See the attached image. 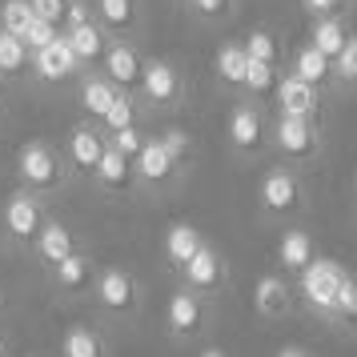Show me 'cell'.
<instances>
[{
  "mask_svg": "<svg viewBox=\"0 0 357 357\" xmlns=\"http://www.w3.org/2000/svg\"><path fill=\"white\" fill-rule=\"evenodd\" d=\"M100 121H105V125H109V129H125V125H132V100L125 97V93H116V100L113 105H109V109H105V116H100Z\"/></svg>",
  "mask_w": 357,
  "mask_h": 357,
  "instance_id": "d6a6232c",
  "label": "cell"
},
{
  "mask_svg": "<svg viewBox=\"0 0 357 357\" xmlns=\"http://www.w3.org/2000/svg\"><path fill=\"white\" fill-rule=\"evenodd\" d=\"M277 357H309V354H305V349H297V345H285Z\"/></svg>",
  "mask_w": 357,
  "mask_h": 357,
  "instance_id": "7bdbcfd3",
  "label": "cell"
},
{
  "mask_svg": "<svg viewBox=\"0 0 357 357\" xmlns=\"http://www.w3.org/2000/svg\"><path fill=\"white\" fill-rule=\"evenodd\" d=\"M277 261L285 269H297L301 273L309 261H313V237H309L305 229H285L281 241H277Z\"/></svg>",
  "mask_w": 357,
  "mask_h": 357,
  "instance_id": "e0dca14e",
  "label": "cell"
},
{
  "mask_svg": "<svg viewBox=\"0 0 357 357\" xmlns=\"http://www.w3.org/2000/svg\"><path fill=\"white\" fill-rule=\"evenodd\" d=\"M273 141L285 157H309L317 149V132L305 116H281L273 125Z\"/></svg>",
  "mask_w": 357,
  "mask_h": 357,
  "instance_id": "8992f818",
  "label": "cell"
},
{
  "mask_svg": "<svg viewBox=\"0 0 357 357\" xmlns=\"http://www.w3.org/2000/svg\"><path fill=\"white\" fill-rule=\"evenodd\" d=\"M229 141L241 153H253L265 141V125H261L257 109H233V116H229Z\"/></svg>",
  "mask_w": 357,
  "mask_h": 357,
  "instance_id": "2e32d148",
  "label": "cell"
},
{
  "mask_svg": "<svg viewBox=\"0 0 357 357\" xmlns=\"http://www.w3.org/2000/svg\"><path fill=\"white\" fill-rule=\"evenodd\" d=\"M201 357H225V354H221V349H205Z\"/></svg>",
  "mask_w": 357,
  "mask_h": 357,
  "instance_id": "ee69618b",
  "label": "cell"
},
{
  "mask_svg": "<svg viewBox=\"0 0 357 357\" xmlns=\"http://www.w3.org/2000/svg\"><path fill=\"white\" fill-rule=\"evenodd\" d=\"M33 8H29V0H4L0 4V29L13 36H24V29L33 24Z\"/></svg>",
  "mask_w": 357,
  "mask_h": 357,
  "instance_id": "f1b7e54d",
  "label": "cell"
},
{
  "mask_svg": "<svg viewBox=\"0 0 357 357\" xmlns=\"http://www.w3.org/2000/svg\"><path fill=\"white\" fill-rule=\"evenodd\" d=\"M261 205H265V213L297 209V205H301V185H297V177L285 173V169L265 173V181H261Z\"/></svg>",
  "mask_w": 357,
  "mask_h": 357,
  "instance_id": "277c9868",
  "label": "cell"
},
{
  "mask_svg": "<svg viewBox=\"0 0 357 357\" xmlns=\"http://www.w3.org/2000/svg\"><path fill=\"white\" fill-rule=\"evenodd\" d=\"M29 8H33V17L36 20H45V24H61L65 20V8H68V0H29Z\"/></svg>",
  "mask_w": 357,
  "mask_h": 357,
  "instance_id": "836d02e7",
  "label": "cell"
},
{
  "mask_svg": "<svg viewBox=\"0 0 357 357\" xmlns=\"http://www.w3.org/2000/svg\"><path fill=\"white\" fill-rule=\"evenodd\" d=\"M345 40H349V33H345V24L333 17H321L317 24H313V49L321 52V56H337L341 49H345Z\"/></svg>",
  "mask_w": 357,
  "mask_h": 357,
  "instance_id": "cb8c5ba5",
  "label": "cell"
},
{
  "mask_svg": "<svg viewBox=\"0 0 357 357\" xmlns=\"http://www.w3.org/2000/svg\"><path fill=\"white\" fill-rule=\"evenodd\" d=\"M309 8H313V13H333V8H337L341 0H305Z\"/></svg>",
  "mask_w": 357,
  "mask_h": 357,
  "instance_id": "b9f144b4",
  "label": "cell"
},
{
  "mask_svg": "<svg viewBox=\"0 0 357 357\" xmlns=\"http://www.w3.org/2000/svg\"><path fill=\"white\" fill-rule=\"evenodd\" d=\"M241 49H245L249 61H265V65H273L277 61V40H273V33H265V29L249 33V40H245Z\"/></svg>",
  "mask_w": 357,
  "mask_h": 357,
  "instance_id": "4dcf8cb0",
  "label": "cell"
},
{
  "mask_svg": "<svg viewBox=\"0 0 357 357\" xmlns=\"http://www.w3.org/2000/svg\"><path fill=\"white\" fill-rule=\"evenodd\" d=\"M354 189H357V177H354Z\"/></svg>",
  "mask_w": 357,
  "mask_h": 357,
  "instance_id": "f6af8a7d",
  "label": "cell"
},
{
  "mask_svg": "<svg viewBox=\"0 0 357 357\" xmlns=\"http://www.w3.org/2000/svg\"><path fill=\"white\" fill-rule=\"evenodd\" d=\"M201 317H205V309H201V297L193 289H181L169 297V309H165V325L173 329V333H193L201 329Z\"/></svg>",
  "mask_w": 357,
  "mask_h": 357,
  "instance_id": "30bf717a",
  "label": "cell"
},
{
  "mask_svg": "<svg viewBox=\"0 0 357 357\" xmlns=\"http://www.w3.org/2000/svg\"><path fill=\"white\" fill-rule=\"evenodd\" d=\"M329 73H333V61H329V56H321L313 45H305V49L293 52V77H297V81L321 84V81H329Z\"/></svg>",
  "mask_w": 357,
  "mask_h": 357,
  "instance_id": "44dd1931",
  "label": "cell"
},
{
  "mask_svg": "<svg viewBox=\"0 0 357 357\" xmlns=\"http://www.w3.org/2000/svg\"><path fill=\"white\" fill-rule=\"evenodd\" d=\"M97 13H100V24L113 29V33H129L137 24V4L132 0H97Z\"/></svg>",
  "mask_w": 357,
  "mask_h": 357,
  "instance_id": "d4e9b609",
  "label": "cell"
},
{
  "mask_svg": "<svg viewBox=\"0 0 357 357\" xmlns=\"http://www.w3.org/2000/svg\"><path fill=\"white\" fill-rule=\"evenodd\" d=\"M177 68L165 65V61H149V65H141V93H145L153 105H173L177 100Z\"/></svg>",
  "mask_w": 357,
  "mask_h": 357,
  "instance_id": "ba28073f",
  "label": "cell"
},
{
  "mask_svg": "<svg viewBox=\"0 0 357 357\" xmlns=\"http://www.w3.org/2000/svg\"><path fill=\"white\" fill-rule=\"evenodd\" d=\"M61 354L65 357H105V341L97 337V329L73 325L65 337H61Z\"/></svg>",
  "mask_w": 357,
  "mask_h": 357,
  "instance_id": "7402d4cb",
  "label": "cell"
},
{
  "mask_svg": "<svg viewBox=\"0 0 357 357\" xmlns=\"http://www.w3.org/2000/svg\"><path fill=\"white\" fill-rule=\"evenodd\" d=\"M225 4H229V0H193V8L201 13V17H221V13H225Z\"/></svg>",
  "mask_w": 357,
  "mask_h": 357,
  "instance_id": "ab89813d",
  "label": "cell"
},
{
  "mask_svg": "<svg viewBox=\"0 0 357 357\" xmlns=\"http://www.w3.org/2000/svg\"><path fill=\"white\" fill-rule=\"evenodd\" d=\"M17 173L24 185L33 189H56L61 185V165H56V153L40 141H29V145L17 153Z\"/></svg>",
  "mask_w": 357,
  "mask_h": 357,
  "instance_id": "7a4b0ae2",
  "label": "cell"
},
{
  "mask_svg": "<svg viewBox=\"0 0 357 357\" xmlns=\"http://www.w3.org/2000/svg\"><path fill=\"white\" fill-rule=\"evenodd\" d=\"M65 20H68V29H73V24H84V20H89V8H84V4H77V0H73V4H68V8H65Z\"/></svg>",
  "mask_w": 357,
  "mask_h": 357,
  "instance_id": "60d3db41",
  "label": "cell"
},
{
  "mask_svg": "<svg viewBox=\"0 0 357 357\" xmlns=\"http://www.w3.org/2000/svg\"><path fill=\"white\" fill-rule=\"evenodd\" d=\"M52 36H56V29H52V24H45V20H33V24L24 29V36H20V40H24V49L36 52V49H45Z\"/></svg>",
  "mask_w": 357,
  "mask_h": 357,
  "instance_id": "8d00e7d4",
  "label": "cell"
},
{
  "mask_svg": "<svg viewBox=\"0 0 357 357\" xmlns=\"http://www.w3.org/2000/svg\"><path fill=\"white\" fill-rule=\"evenodd\" d=\"M36 73H40V81H49V84L68 81L77 73V56H73L65 36H52L45 49H36Z\"/></svg>",
  "mask_w": 357,
  "mask_h": 357,
  "instance_id": "52a82bcc",
  "label": "cell"
},
{
  "mask_svg": "<svg viewBox=\"0 0 357 357\" xmlns=\"http://www.w3.org/2000/svg\"><path fill=\"white\" fill-rule=\"evenodd\" d=\"M333 68H337L341 81H357V36H349V40H345V49L333 56Z\"/></svg>",
  "mask_w": 357,
  "mask_h": 357,
  "instance_id": "e575fe53",
  "label": "cell"
},
{
  "mask_svg": "<svg viewBox=\"0 0 357 357\" xmlns=\"http://www.w3.org/2000/svg\"><path fill=\"white\" fill-rule=\"evenodd\" d=\"M36 253H40V261H49V265L65 261L68 253H77V249H73V233H68L65 225H56V221L40 225L36 229Z\"/></svg>",
  "mask_w": 357,
  "mask_h": 357,
  "instance_id": "d6986e66",
  "label": "cell"
},
{
  "mask_svg": "<svg viewBox=\"0 0 357 357\" xmlns=\"http://www.w3.org/2000/svg\"><path fill=\"white\" fill-rule=\"evenodd\" d=\"M341 281H345V269H341L337 261L313 257L305 269H301V297H305V305H313L317 313H333Z\"/></svg>",
  "mask_w": 357,
  "mask_h": 357,
  "instance_id": "6da1fadb",
  "label": "cell"
},
{
  "mask_svg": "<svg viewBox=\"0 0 357 357\" xmlns=\"http://www.w3.org/2000/svg\"><path fill=\"white\" fill-rule=\"evenodd\" d=\"M253 309L261 317H281L289 309V285L281 277H257L253 281Z\"/></svg>",
  "mask_w": 357,
  "mask_h": 357,
  "instance_id": "9a60e30c",
  "label": "cell"
},
{
  "mask_svg": "<svg viewBox=\"0 0 357 357\" xmlns=\"http://www.w3.org/2000/svg\"><path fill=\"white\" fill-rule=\"evenodd\" d=\"M113 100H116V84H113V81H105V77H97V81H84V89H81L84 113L105 116V109H109Z\"/></svg>",
  "mask_w": 357,
  "mask_h": 357,
  "instance_id": "484cf974",
  "label": "cell"
},
{
  "mask_svg": "<svg viewBox=\"0 0 357 357\" xmlns=\"http://www.w3.org/2000/svg\"><path fill=\"white\" fill-rule=\"evenodd\" d=\"M197 249H201V233L193 225H169V233H165V253H169L173 265H185Z\"/></svg>",
  "mask_w": 357,
  "mask_h": 357,
  "instance_id": "603a6c76",
  "label": "cell"
},
{
  "mask_svg": "<svg viewBox=\"0 0 357 357\" xmlns=\"http://www.w3.org/2000/svg\"><path fill=\"white\" fill-rule=\"evenodd\" d=\"M65 40H68V49H73V56H77V65H93V61L105 56V29H97L93 20L73 24Z\"/></svg>",
  "mask_w": 357,
  "mask_h": 357,
  "instance_id": "5bb4252c",
  "label": "cell"
},
{
  "mask_svg": "<svg viewBox=\"0 0 357 357\" xmlns=\"http://www.w3.org/2000/svg\"><path fill=\"white\" fill-rule=\"evenodd\" d=\"M185 269V281H189V289H201V293H213L225 285V265H221V257L213 253L209 245H201L193 257L181 265Z\"/></svg>",
  "mask_w": 357,
  "mask_h": 357,
  "instance_id": "5b68a950",
  "label": "cell"
},
{
  "mask_svg": "<svg viewBox=\"0 0 357 357\" xmlns=\"http://www.w3.org/2000/svg\"><path fill=\"white\" fill-rule=\"evenodd\" d=\"M333 313H341V317H357V281L349 273H345V281H341V289H337Z\"/></svg>",
  "mask_w": 357,
  "mask_h": 357,
  "instance_id": "d590c367",
  "label": "cell"
},
{
  "mask_svg": "<svg viewBox=\"0 0 357 357\" xmlns=\"http://www.w3.org/2000/svg\"><path fill=\"white\" fill-rule=\"evenodd\" d=\"M113 149H116V153H125V157H137V149H141V132H137V125L116 129L113 132Z\"/></svg>",
  "mask_w": 357,
  "mask_h": 357,
  "instance_id": "74e56055",
  "label": "cell"
},
{
  "mask_svg": "<svg viewBox=\"0 0 357 357\" xmlns=\"http://www.w3.org/2000/svg\"><path fill=\"white\" fill-rule=\"evenodd\" d=\"M245 68H249V56H245L241 45H225V49L217 52V77L225 84H241Z\"/></svg>",
  "mask_w": 357,
  "mask_h": 357,
  "instance_id": "83f0119b",
  "label": "cell"
},
{
  "mask_svg": "<svg viewBox=\"0 0 357 357\" xmlns=\"http://www.w3.org/2000/svg\"><path fill=\"white\" fill-rule=\"evenodd\" d=\"M105 81H113L116 89H129L141 81V56L129 45H113L105 52Z\"/></svg>",
  "mask_w": 357,
  "mask_h": 357,
  "instance_id": "4fadbf2b",
  "label": "cell"
},
{
  "mask_svg": "<svg viewBox=\"0 0 357 357\" xmlns=\"http://www.w3.org/2000/svg\"><path fill=\"white\" fill-rule=\"evenodd\" d=\"M52 269H56V281H61L65 289H84V285H89V273H93L89 261H84L81 253H68V257L56 261Z\"/></svg>",
  "mask_w": 357,
  "mask_h": 357,
  "instance_id": "f546056e",
  "label": "cell"
},
{
  "mask_svg": "<svg viewBox=\"0 0 357 357\" xmlns=\"http://www.w3.org/2000/svg\"><path fill=\"white\" fill-rule=\"evenodd\" d=\"M241 89H249V93H265V89H273V65H265V61H249Z\"/></svg>",
  "mask_w": 357,
  "mask_h": 357,
  "instance_id": "1f68e13d",
  "label": "cell"
},
{
  "mask_svg": "<svg viewBox=\"0 0 357 357\" xmlns=\"http://www.w3.org/2000/svg\"><path fill=\"white\" fill-rule=\"evenodd\" d=\"M24 65H29L24 40L0 29V73H4V77H17V73H24Z\"/></svg>",
  "mask_w": 357,
  "mask_h": 357,
  "instance_id": "4316f807",
  "label": "cell"
},
{
  "mask_svg": "<svg viewBox=\"0 0 357 357\" xmlns=\"http://www.w3.org/2000/svg\"><path fill=\"white\" fill-rule=\"evenodd\" d=\"M4 225H8V233H13L17 241L36 237V229H40V205H36V197H29V193L8 197V205H4Z\"/></svg>",
  "mask_w": 357,
  "mask_h": 357,
  "instance_id": "9c48e42d",
  "label": "cell"
},
{
  "mask_svg": "<svg viewBox=\"0 0 357 357\" xmlns=\"http://www.w3.org/2000/svg\"><path fill=\"white\" fill-rule=\"evenodd\" d=\"M161 149L169 153V157H173V161H181V157L189 153V137H185L181 129H169V132L161 137Z\"/></svg>",
  "mask_w": 357,
  "mask_h": 357,
  "instance_id": "f35d334b",
  "label": "cell"
},
{
  "mask_svg": "<svg viewBox=\"0 0 357 357\" xmlns=\"http://www.w3.org/2000/svg\"><path fill=\"white\" fill-rule=\"evenodd\" d=\"M277 100H281V116H313L317 109V84H305L297 81V77H285V81L277 84Z\"/></svg>",
  "mask_w": 357,
  "mask_h": 357,
  "instance_id": "8fae6325",
  "label": "cell"
},
{
  "mask_svg": "<svg viewBox=\"0 0 357 357\" xmlns=\"http://www.w3.org/2000/svg\"><path fill=\"white\" fill-rule=\"evenodd\" d=\"M100 153H105L100 132H93V129H73V137H68V157H73V165H77L81 173H93V169H97Z\"/></svg>",
  "mask_w": 357,
  "mask_h": 357,
  "instance_id": "ffe728a7",
  "label": "cell"
},
{
  "mask_svg": "<svg viewBox=\"0 0 357 357\" xmlns=\"http://www.w3.org/2000/svg\"><path fill=\"white\" fill-rule=\"evenodd\" d=\"M132 173L145 181V185H161V181H169V173H173V157L161 149V141H141V149H137V157H132Z\"/></svg>",
  "mask_w": 357,
  "mask_h": 357,
  "instance_id": "7c38bea8",
  "label": "cell"
},
{
  "mask_svg": "<svg viewBox=\"0 0 357 357\" xmlns=\"http://www.w3.org/2000/svg\"><path fill=\"white\" fill-rule=\"evenodd\" d=\"M93 173L100 177L105 189H116V193H121V189H129L132 185V157H125V153H116V149L109 145L105 153H100V161H97Z\"/></svg>",
  "mask_w": 357,
  "mask_h": 357,
  "instance_id": "ac0fdd59",
  "label": "cell"
},
{
  "mask_svg": "<svg viewBox=\"0 0 357 357\" xmlns=\"http://www.w3.org/2000/svg\"><path fill=\"white\" fill-rule=\"evenodd\" d=\"M97 301L109 313H129L137 305V281L125 269H105L97 277Z\"/></svg>",
  "mask_w": 357,
  "mask_h": 357,
  "instance_id": "3957f363",
  "label": "cell"
}]
</instances>
